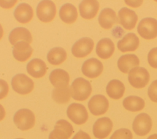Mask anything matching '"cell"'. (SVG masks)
<instances>
[{
  "instance_id": "obj_1",
  "label": "cell",
  "mask_w": 157,
  "mask_h": 139,
  "mask_svg": "<svg viewBox=\"0 0 157 139\" xmlns=\"http://www.w3.org/2000/svg\"><path fill=\"white\" fill-rule=\"evenodd\" d=\"M70 91L71 96L74 100L83 101L90 96L92 88L89 81L82 77H78L72 83Z\"/></svg>"
},
{
  "instance_id": "obj_2",
  "label": "cell",
  "mask_w": 157,
  "mask_h": 139,
  "mask_svg": "<svg viewBox=\"0 0 157 139\" xmlns=\"http://www.w3.org/2000/svg\"><path fill=\"white\" fill-rule=\"evenodd\" d=\"M13 119L17 128L21 130H29L35 124V116L33 112L27 108L18 110L15 113Z\"/></svg>"
},
{
  "instance_id": "obj_3",
  "label": "cell",
  "mask_w": 157,
  "mask_h": 139,
  "mask_svg": "<svg viewBox=\"0 0 157 139\" xmlns=\"http://www.w3.org/2000/svg\"><path fill=\"white\" fill-rule=\"evenodd\" d=\"M128 78L132 86L140 89L144 88L148 84L150 75L146 69L136 67L129 72Z\"/></svg>"
},
{
  "instance_id": "obj_4",
  "label": "cell",
  "mask_w": 157,
  "mask_h": 139,
  "mask_svg": "<svg viewBox=\"0 0 157 139\" xmlns=\"http://www.w3.org/2000/svg\"><path fill=\"white\" fill-rule=\"evenodd\" d=\"M137 31L145 39H155L157 37V20L151 17L143 18L139 23Z\"/></svg>"
},
{
  "instance_id": "obj_5",
  "label": "cell",
  "mask_w": 157,
  "mask_h": 139,
  "mask_svg": "<svg viewBox=\"0 0 157 139\" xmlns=\"http://www.w3.org/2000/svg\"><path fill=\"white\" fill-rule=\"evenodd\" d=\"M11 85L14 91L20 94L25 95L32 91L34 88V82L26 75L18 73L13 77Z\"/></svg>"
},
{
  "instance_id": "obj_6",
  "label": "cell",
  "mask_w": 157,
  "mask_h": 139,
  "mask_svg": "<svg viewBox=\"0 0 157 139\" xmlns=\"http://www.w3.org/2000/svg\"><path fill=\"white\" fill-rule=\"evenodd\" d=\"M56 13L55 4L52 1H40L36 8L37 18L42 22L48 23L53 20Z\"/></svg>"
},
{
  "instance_id": "obj_7",
  "label": "cell",
  "mask_w": 157,
  "mask_h": 139,
  "mask_svg": "<svg viewBox=\"0 0 157 139\" xmlns=\"http://www.w3.org/2000/svg\"><path fill=\"white\" fill-rule=\"evenodd\" d=\"M66 113L68 118L77 125L84 124L88 118V114L86 108L80 103H72L69 105Z\"/></svg>"
},
{
  "instance_id": "obj_8",
  "label": "cell",
  "mask_w": 157,
  "mask_h": 139,
  "mask_svg": "<svg viewBox=\"0 0 157 139\" xmlns=\"http://www.w3.org/2000/svg\"><path fill=\"white\" fill-rule=\"evenodd\" d=\"M132 130L139 136L146 135L151 130L152 121L151 117L145 113L137 115L132 122Z\"/></svg>"
},
{
  "instance_id": "obj_9",
  "label": "cell",
  "mask_w": 157,
  "mask_h": 139,
  "mask_svg": "<svg viewBox=\"0 0 157 139\" xmlns=\"http://www.w3.org/2000/svg\"><path fill=\"white\" fill-rule=\"evenodd\" d=\"M73 132V127L67 121L60 119L56 122L48 139H69Z\"/></svg>"
},
{
  "instance_id": "obj_10",
  "label": "cell",
  "mask_w": 157,
  "mask_h": 139,
  "mask_svg": "<svg viewBox=\"0 0 157 139\" xmlns=\"http://www.w3.org/2000/svg\"><path fill=\"white\" fill-rule=\"evenodd\" d=\"M88 107L91 114L99 116L104 114L109 108V101L103 95L93 96L88 103Z\"/></svg>"
},
{
  "instance_id": "obj_11",
  "label": "cell",
  "mask_w": 157,
  "mask_h": 139,
  "mask_svg": "<svg viewBox=\"0 0 157 139\" xmlns=\"http://www.w3.org/2000/svg\"><path fill=\"white\" fill-rule=\"evenodd\" d=\"M94 42L90 37H82L72 45L71 51L77 58H84L88 55L93 50Z\"/></svg>"
},
{
  "instance_id": "obj_12",
  "label": "cell",
  "mask_w": 157,
  "mask_h": 139,
  "mask_svg": "<svg viewBox=\"0 0 157 139\" xmlns=\"http://www.w3.org/2000/svg\"><path fill=\"white\" fill-rule=\"evenodd\" d=\"M113 123L111 119L107 117H102L98 119L93 126L94 136L98 139L106 138L111 132Z\"/></svg>"
},
{
  "instance_id": "obj_13",
  "label": "cell",
  "mask_w": 157,
  "mask_h": 139,
  "mask_svg": "<svg viewBox=\"0 0 157 139\" xmlns=\"http://www.w3.org/2000/svg\"><path fill=\"white\" fill-rule=\"evenodd\" d=\"M103 70L102 62L96 58H91L86 60L82 66V72L86 77L94 78L99 76Z\"/></svg>"
},
{
  "instance_id": "obj_14",
  "label": "cell",
  "mask_w": 157,
  "mask_h": 139,
  "mask_svg": "<svg viewBox=\"0 0 157 139\" xmlns=\"http://www.w3.org/2000/svg\"><path fill=\"white\" fill-rule=\"evenodd\" d=\"M119 23L128 30L132 29L137 21L138 17L136 12L127 7L121 8L118 13Z\"/></svg>"
},
{
  "instance_id": "obj_15",
  "label": "cell",
  "mask_w": 157,
  "mask_h": 139,
  "mask_svg": "<svg viewBox=\"0 0 157 139\" xmlns=\"http://www.w3.org/2000/svg\"><path fill=\"white\" fill-rule=\"evenodd\" d=\"M139 45V39L132 32L126 34L117 42L118 49L121 52L135 51Z\"/></svg>"
},
{
  "instance_id": "obj_16",
  "label": "cell",
  "mask_w": 157,
  "mask_h": 139,
  "mask_svg": "<svg viewBox=\"0 0 157 139\" xmlns=\"http://www.w3.org/2000/svg\"><path fill=\"white\" fill-rule=\"evenodd\" d=\"M80 14L85 19H92L97 14L99 4L95 0L82 1L78 6Z\"/></svg>"
},
{
  "instance_id": "obj_17",
  "label": "cell",
  "mask_w": 157,
  "mask_h": 139,
  "mask_svg": "<svg viewBox=\"0 0 157 139\" xmlns=\"http://www.w3.org/2000/svg\"><path fill=\"white\" fill-rule=\"evenodd\" d=\"M33 53L32 47L25 41L17 42L13 47L12 54L15 59L20 62H25L28 59Z\"/></svg>"
},
{
  "instance_id": "obj_18",
  "label": "cell",
  "mask_w": 157,
  "mask_h": 139,
  "mask_svg": "<svg viewBox=\"0 0 157 139\" xmlns=\"http://www.w3.org/2000/svg\"><path fill=\"white\" fill-rule=\"evenodd\" d=\"M139 59L134 54H127L120 57L117 62L119 70L123 73H127L139 65Z\"/></svg>"
},
{
  "instance_id": "obj_19",
  "label": "cell",
  "mask_w": 157,
  "mask_h": 139,
  "mask_svg": "<svg viewBox=\"0 0 157 139\" xmlns=\"http://www.w3.org/2000/svg\"><path fill=\"white\" fill-rule=\"evenodd\" d=\"M98 21L100 26L104 29H110L114 24L119 22V20L115 12L110 8L102 9L98 17Z\"/></svg>"
},
{
  "instance_id": "obj_20",
  "label": "cell",
  "mask_w": 157,
  "mask_h": 139,
  "mask_svg": "<svg viewBox=\"0 0 157 139\" xmlns=\"http://www.w3.org/2000/svg\"><path fill=\"white\" fill-rule=\"evenodd\" d=\"M114 51V43L109 38H103L101 39L98 42L96 47L97 55L103 59H106L111 57Z\"/></svg>"
},
{
  "instance_id": "obj_21",
  "label": "cell",
  "mask_w": 157,
  "mask_h": 139,
  "mask_svg": "<svg viewBox=\"0 0 157 139\" xmlns=\"http://www.w3.org/2000/svg\"><path fill=\"white\" fill-rule=\"evenodd\" d=\"M49 80L52 85L55 88H64L68 86L69 75L64 70L56 69L52 71Z\"/></svg>"
},
{
  "instance_id": "obj_22",
  "label": "cell",
  "mask_w": 157,
  "mask_h": 139,
  "mask_svg": "<svg viewBox=\"0 0 157 139\" xmlns=\"http://www.w3.org/2000/svg\"><path fill=\"white\" fill-rule=\"evenodd\" d=\"M15 19L21 23H26L30 21L33 17V10L27 3H20L13 12Z\"/></svg>"
},
{
  "instance_id": "obj_23",
  "label": "cell",
  "mask_w": 157,
  "mask_h": 139,
  "mask_svg": "<svg viewBox=\"0 0 157 139\" xmlns=\"http://www.w3.org/2000/svg\"><path fill=\"white\" fill-rule=\"evenodd\" d=\"M11 45H15L20 41H25L29 44L32 42V36L28 29L23 27H17L11 31L9 36Z\"/></svg>"
},
{
  "instance_id": "obj_24",
  "label": "cell",
  "mask_w": 157,
  "mask_h": 139,
  "mask_svg": "<svg viewBox=\"0 0 157 139\" xmlns=\"http://www.w3.org/2000/svg\"><path fill=\"white\" fill-rule=\"evenodd\" d=\"M28 73L34 78L43 77L47 72V66L44 61L39 58L31 59L26 66Z\"/></svg>"
},
{
  "instance_id": "obj_25",
  "label": "cell",
  "mask_w": 157,
  "mask_h": 139,
  "mask_svg": "<svg viewBox=\"0 0 157 139\" xmlns=\"http://www.w3.org/2000/svg\"><path fill=\"white\" fill-rule=\"evenodd\" d=\"M125 87L124 84L118 80H110L106 86L107 95L113 99H120L124 94Z\"/></svg>"
},
{
  "instance_id": "obj_26",
  "label": "cell",
  "mask_w": 157,
  "mask_h": 139,
  "mask_svg": "<svg viewBox=\"0 0 157 139\" xmlns=\"http://www.w3.org/2000/svg\"><path fill=\"white\" fill-rule=\"evenodd\" d=\"M59 15L61 20L68 24L74 23L78 15L76 7L70 3H66L61 7Z\"/></svg>"
},
{
  "instance_id": "obj_27",
  "label": "cell",
  "mask_w": 157,
  "mask_h": 139,
  "mask_svg": "<svg viewBox=\"0 0 157 139\" xmlns=\"http://www.w3.org/2000/svg\"><path fill=\"white\" fill-rule=\"evenodd\" d=\"M123 106L130 111H139L145 107V102L141 97L136 96H129L123 100Z\"/></svg>"
},
{
  "instance_id": "obj_28",
  "label": "cell",
  "mask_w": 157,
  "mask_h": 139,
  "mask_svg": "<svg viewBox=\"0 0 157 139\" xmlns=\"http://www.w3.org/2000/svg\"><path fill=\"white\" fill-rule=\"evenodd\" d=\"M67 58V54L64 49L61 47H54L47 53V58L50 64L57 66L63 62Z\"/></svg>"
},
{
  "instance_id": "obj_29",
  "label": "cell",
  "mask_w": 157,
  "mask_h": 139,
  "mask_svg": "<svg viewBox=\"0 0 157 139\" xmlns=\"http://www.w3.org/2000/svg\"><path fill=\"white\" fill-rule=\"evenodd\" d=\"M53 99L58 103H65L69 102L71 94L69 86L64 88H55L52 93Z\"/></svg>"
},
{
  "instance_id": "obj_30",
  "label": "cell",
  "mask_w": 157,
  "mask_h": 139,
  "mask_svg": "<svg viewBox=\"0 0 157 139\" xmlns=\"http://www.w3.org/2000/svg\"><path fill=\"white\" fill-rule=\"evenodd\" d=\"M110 139H132V134L128 129L121 128L115 130Z\"/></svg>"
},
{
  "instance_id": "obj_31",
  "label": "cell",
  "mask_w": 157,
  "mask_h": 139,
  "mask_svg": "<svg viewBox=\"0 0 157 139\" xmlns=\"http://www.w3.org/2000/svg\"><path fill=\"white\" fill-rule=\"evenodd\" d=\"M148 95L151 101L157 102V80L152 81L149 86L148 89Z\"/></svg>"
},
{
  "instance_id": "obj_32",
  "label": "cell",
  "mask_w": 157,
  "mask_h": 139,
  "mask_svg": "<svg viewBox=\"0 0 157 139\" xmlns=\"http://www.w3.org/2000/svg\"><path fill=\"white\" fill-rule=\"evenodd\" d=\"M148 62L149 65L155 69H157V47L150 50L148 54Z\"/></svg>"
},
{
  "instance_id": "obj_33",
  "label": "cell",
  "mask_w": 157,
  "mask_h": 139,
  "mask_svg": "<svg viewBox=\"0 0 157 139\" xmlns=\"http://www.w3.org/2000/svg\"><path fill=\"white\" fill-rule=\"evenodd\" d=\"M9 86L7 83L2 80L0 79V100L4 98L8 94Z\"/></svg>"
},
{
  "instance_id": "obj_34",
  "label": "cell",
  "mask_w": 157,
  "mask_h": 139,
  "mask_svg": "<svg viewBox=\"0 0 157 139\" xmlns=\"http://www.w3.org/2000/svg\"><path fill=\"white\" fill-rule=\"evenodd\" d=\"M17 1H0V6L4 9H9L13 7Z\"/></svg>"
},
{
  "instance_id": "obj_35",
  "label": "cell",
  "mask_w": 157,
  "mask_h": 139,
  "mask_svg": "<svg viewBox=\"0 0 157 139\" xmlns=\"http://www.w3.org/2000/svg\"><path fill=\"white\" fill-rule=\"evenodd\" d=\"M72 139H91V138L87 133L82 130H80L73 137Z\"/></svg>"
},
{
  "instance_id": "obj_36",
  "label": "cell",
  "mask_w": 157,
  "mask_h": 139,
  "mask_svg": "<svg viewBox=\"0 0 157 139\" xmlns=\"http://www.w3.org/2000/svg\"><path fill=\"white\" fill-rule=\"evenodd\" d=\"M6 115V111L2 105L0 104V121H2Z\"/></svg>"
},
{
  "instance_id": "obj_37",
  "label": "cell",
  "mask_w": 157,
  "mask_h": 139,
  "mask_svg": "<svg viewBox=\"0 0 157 139\" xmlns=\"http://www.w3.org/2000/svg\"><path fill=\"white\" fill-rule=\"evenodd\" d=\"M147 139H157V133H155L150 135Z\"/></svg>"
},
{
  "instance_id": "obj_38",
  "label": "cell",
  "mask_w": 157,
  "mask_h": 139,
  "mask_svg": "<svg viewBox=\"0 0 157 139\" xmlns=\"http://www.w3.org/2000/svg\"><path fill=\"white\" fill-rule=\"evenodd\" d=\"M3 29H2V27L1 26V24H0V40L1 39L2 37V36H3Z\"/></svg>"
},
{
  "instance_id": "obj_39",
  "label": "cell",
  "mask_w": 157,
  "mask_h": 139,
  "mask_svg": "<svg viewBox=\"0 0 157 139\" xmlns=\"http://www.w3.org/2000/svg\"><path fill=\"white\" fill-rule=\"evenodd\" d=\"M16 139H24V138H16Z\"/></svg>"
}]
</instances>
